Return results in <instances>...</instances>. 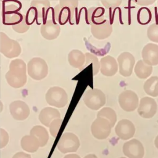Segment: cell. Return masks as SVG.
I'll return each mask as SVG.
<instances>
[{"label": "cell", "instance_id": "obj_31", "mask_svg": "<svg viewBox=\"0 0 158 158\" xmlns=\"http://www.w3.org/2000/svg\"><path fill=\"white\" fill-rule=\"evenodd\" d=\"M12 158H31V156L23 152H19L17 153H16L13 157Z\"/></svg>", "mask_w": 158, "mask_h": 158}, {"label": "cell", "instance_id": "obj_8", "mask_svg": "<svg viewBox=\"0 0 158 158\" xmlns=\"http://www.w3.org/2000/svg\"><path fill=\"white\" fill-rule=\"evenodd\" d=\"M117 64L120 74L123 77H127L132 74L135 59L130 52H123L117 57Z\"/></svg>", "mask_w": 158, "mask_h": 158}, {"label": "cell", "instance_id": "obj_37", "mask_svg": "<svg viewBox=\"0 0 158 158\" xmlns=\"http://www.w3.org/2000/svg\"><path fill=\"white\" fill-rule=\"evenodd\" d=\"M0 105H1V101H0Z\"/></svg>", "mask_w": 158, "mask_h": 158}, {"label": "cell", "instance_id": "obj_24", "mask_svg": "<svg viewBox=\"0 0 158 158\" xmlns=\"http://www.w3.org/2000/svg\"><path fill=\"white\" fill-rule=\"evenodd\" d=\"M136 19L140 25H144L148 24L152 19V13L149 9L146 7L139 8L137 12Z\"/></svg>", "mask_w": 158, "mask_h": 158}, {"label": "cell", "instance_id": "obj_32", "mask_svg": "<svg viewBox=\"0 0 158 158\" xmlns=\"http://www.w3.org/2000/svg\"><path fill=\"white\" fill-rule=\"evenodd\" d=\"M155 2V0H138L136 2L138 5H143V6H148L151 4Z\"/></svg>", "mask_w": 158, "mask_h": 158}, {"label": "cell", "instance_id": "obj_29", "mask_svg": "<svg viewBox=\"0 0 158 158\" xmlns=\"http://www.w3.org/2000/svg\"><path fill=\"white\" fill-rule=\"evenodd\" d=\"M9 141L7 133L2 128L0 129V149L6 146Z\"/></svg>", "mask_w": 158, "mask_h": 158}, {"label": "cell", "instance_id": "obj_22", "mask_svg": "<svg viewBox=\"0 0 158 158\" xmlns=\"http://www.w3.org/2000/svg\"><path fill=\"white\" fill-rule=\"evenodd\" d=\"M30 135L35 136L38 139L40 147L44 146L49 139V135L46 129L40 125L33 127L30 131Z\"/></svg>", "mask_w": 158, "mask_h": 158}, {"label": "cell", "instance_id": "obj_36", "mask_svg": "<svg viewBox=\"0 0 158 158\" xmlns=\"http://www.w3.org/2000/svg\"><path fill=\"white\" fill-rule=\"evenodd\" d=\"M120 158H126V157H120Z\"/></svg>", "mask_w": 158, "mask_h": 158}, {"label": "cell", "instance_id": "obj_35", "mask_svg": "<svg viewBox=\"0 0 158 158\" xmlns=\"http://www.w3.org/2000/svg\"><path fill=\"white\" fill-rule=\"evenodd\" d=\"M154 144H155L156 147L158 149V135L156 136V138L154 140Z\"/></svg>", "mask_w": 158, "mask_h": 158}, {"label": "cell", "instance_id": "obj_16", "mask_svg": "<svg viewBox=\"0 0 158 158\" xmlns=\"http://www.w3.org/2000/svg\"><path fill=\"white\" fill-rule=\"evenodd\" d=\"M101 73L106 77H112L118 71V67L115 59L107 55L102 57L99 61Z\"/></svg>", "mask_w": 158, "mask_h": 158}, {"label": "cell", "instance_id": "obj_33", "mask_svg": "<svg viewBox=\"0 0 158 158\" xmlns=\"http://www.w3.org/2000/svg\"><path fill=\"white\" fill-rule=\"evenodd\" d=\"M64 158H80V157L76 154H70L65 156Z\"/></svg>", "mask_w": 158, "mask_h": 158}, {"label": "cell", "instance_id": "obj_6", "mask_svg": "<svg viewBox=\"0 0 158 158\" xmlns=\"http://www.w3.org/2000/svg\"><path fill=\"white\" fill-rule=\"evenodd\" d=\"M83 39L86 49L95 56H104L109 52L111 48V44L109 41H102L90 37L88 38L84 37Z\"/></svg>", "mask_w": 158, "mask_h": 158}, {"label": "cell", "instance_id": "obj_21", "mask_svg": "<svg viewBox=\"0 0 158 158\" xmlns=\"http://www.w3.org/2000/svg\"><path fill=\"white\" fill-rule=\"evenodd\" d=\"M134 72L139 78L145 79L151 75L152 66L147 64L143 60H139L136 64Z\"/></svg>", "mask_w": 158, "mask_h": 158}, {"label": "cell", "instance_id": "obj_5", "mask_svg": "<svg viewBox=\"0 0 158 158\" xmlns=\"http://www.w3.org/2000/svg\"><path fill=\"white\" fill-rule=\"evenodd\" d=\"M110 123L106 118L97 117L92 123L91 131L93 136L98 139L107 138L111 131Z\"/></svg>", "mask_w": 158, "mask_h": 158}, {"label": "cell", "instance_id": "obj_38", "mask_svg": "<svg viewBox=\"0 0 158 158\" xmlns=\"http://www.w3.org/2000/svg\"><path fill=\"white\" fill-rule=\"evenodd\" d=\"M157 4H158V1H157Z\"/></svg>", "mask_w": 158, "mask_h": 158}, {"label": "cell", "instance_id": "obj_25", "mask_svg": "<svg viewBox=\"0 0 158 158\" xmlns=\"http://www.w3.org/2000/svg\"><path fill=\"white\" fill-rule=\"evenodd\" d=\"M97 117H102L107 119L111 125L112 128L115 125L117 121V115L114 109L110 107H104L101 109L97 114Z\"/></svg>", "mask_w": 158, "mask_h": 158}, {"label": "cell", "instance_id": "obj_15", "mask_svg": "<svg viewBox=\"0 0 158 158\" xmlns=\"http://www.w3.org/2000/svg\"><path fill=\"white\" fill-rule=\"evenodd\" d=\"M143 60L147 64L154 66L158 64V45L154 43H148L142 49Z\"/></svg>", "mask_w": 158, "mask_h": 158}, {"label": "cell", "instance_id": "obj_11", "mask_svg": "<svg viewBox=\"0 0 158 158\" xmlns=\"http://www.w3.org/2000/svg\"><path fill=\"white\" fill-rule=\"evenodd\" d=\"M123 152L128 158H143L144 149L143 144L138 139H132L123 144Z\"/></svg>", "mask_w": 158, "mask_h": 158}, {"label": "cell", "instance_id": "obj_28", "mask_svg": "<svg viewBox=\"0 0 158 158\" xmlns=\"http://www.w3.org/2000/svg\"><path fill=\"white\" fill-rule=\"evenodd\" d=\"M62 120L59 118H56L52 120L51 123L49 124V131L51 135L53 137H56L59 132V130L60 129V127L62 125Z\"/></svg>", "mask_w": 158, "mask_h": 158}, {"label": "cell", "instance_id": "obj_7", "mask_svg": "<svg viewBox=\"0 0 158 158\" xmlns=\"http://www.w3.org/2000/svg\"><path fill=\"white\" fill-rule=\"evenodd\" d=\"M120 107L126 112H132L138 106L139 99L137 94L131 90H125L118 96Z\"/></svg>", "mask_w": 158, "mask_h": 158}, {"label": "cell", "instance_id": "obj_20", "mask_svg": "<svg viewBox=\"0 0 158 158\" xmlns=\"http://www.w3.org/2000/svg\"><path fill=\"white\" fill-rule=\"evenodd\" d=\"M20 144L22 149L29 152H35L40 147L38 139L31 135L24 136L21 139Z\"/></svg>", "mask_w": 158, "mask_h": 158}, {"label": "cell", "instance_id": "obj_1", "mask_svg": "<svg viewBox=\"0 0 158 158\" xmlns=\"http://www.w3.org/2000/svg\"><path fill=\"white\" fill-rule=\"evenodd\" d=\"M8 84L15 88L23 86L27 82L25 65L20 60L13 61L6 75Z\"/></svg>", "mask_w": 158, "mask_h": 158}, {"label": "cell", "instance_id": "obj_27", "mask_svg": "<svg viewBox=\"0 0 158 158\" xmlns=\"http://www.w3.org/2000/svg\"><path fill=\"white\" fill-rule=\"evenodd\" d=\"M147 36L152 42L158 43V23H154L147 30Z\"/></svg>", "mask_w": 158, "mask_h": 158}, {"label": "cell", "instance_id": "obj_10", "mask_svg": "<svg viewBox=\"0 0 158 158\" xmlns=\"http://www.w3.org/2000/svg\"><path fill=\"white\" fill-rule=\"evenodd\" d=\"M157 106L156 101L150 97H144L141 99L138 106V113L143 118H151L157 112Z\"/></svg>", "mask_w": 158, "mask_h": 158}, {"label": "cell", "instance_id": "obj_30", "mask_svg": "<svg viewBox=\"0 0 158 158\" xmlns=\"http://www.w3.org/2000/svg\"><path fill=\"white\" fill-rule=\"evenodd\" d=\"M101 2L107 9H109L110 7L115 8L116 7H118L122 3V0H116L115 1H107L106 0H101Z\"/></svg>", "mask_w": 158, "mask_h": 158}, {"label": "cell", "instance_id": "obj_34", "mask_svg": "<svg viewBox=\"0 0 158 158\" xmlns=\"http://www.w3.org/2000/svg\"><path fill=\"white\" fill-rule=\"evenodd\" d=\"M83 158H98V157L93 154H88L86 156H85Z\"/></svg>", "mask_w": 158, "mask_h": 158}, {"label": "cell", "instance_id": "obj_12", "mask_svg": "<svg viewBox=\"0 0 158 158\" xmlns=\"http://www.w3.org/2000/svg\"><path fill=\"white\" fill-rule=\"evenodd\" d=\"M115 132L117 136L123 140H128L132 138L135 133L134 124L128 119H122L118 122Z\"/></svg>", "mask_w": 158, "mask_h": 158}, {"label": "cell", "instance_id": "obj_4", "mask_svg": "<svg viewBox=\"0 0 158 158\" xmlns=\"http://www.w3.org/2000/svg\"><path fill=\"white\" fill-rule=\"evenodd\" d=\"M80 144V141L77 136L72 133H65L58 141L57 149L64 154L73 152L78 150Z\"/></svg>", "mask_w": 158, "mask_h": 158}, {"label": "cell", "instance_id": "obj_26", "mask_svg": "<svg viewBox=\"0 0 158 158\" xmlns=\"http://www.w3.org/2000/svg\"><path fill=\"white\" fill-rule=\"evenodd\" d=\"M85 62L82 67V70H83L86 66H88L91 62L93 63V75H96L98 73L99 70L100 69V63L96 56L92 53L86 52L85 54Z\"/></svg>", "mask_w": 158, "mask_h": 158}, {"label": "cell", "instance_id": "obj_13", "mask_svg": "<svg viewBox=\"0 0 158 158\" xmlns=\"http://www.w3.org/2000/svg\"><path fill=\"white\" fill-rule=\"evenodd\" d=\"M85 22L88 25H100L105 23L107 19H104L105 9L102 7H92L87 9L85 7Z\"/></svg>", "mask_w": 158, "mask_h": 158}, {"label": "cell", "instance_id": "obj_2", "mask_svg": "<svg viewBox=\"0 0 158 158\" xmlns=\"http://www.w3.org/2000/svg\"><path fill=\"white\" fill-rule=\"evenodd\" d=\"M85 104L92 110H98L104 106L106 98L104 93L99 89H89L87 90L83 98Z\"/></svg>", "mask_w": 158, "mask_h": 158}, {"label": "cell", "instance_id": "obj_9", "mask_svg": "<svg viewBox=\"0 0 158 158\" xmlns=\"http://www.w3.org/2000/svg\"><path fill=\"white\" fill-rule=\"evenodd\" d=\"M28 73L30 77L34 80H42L48 74V66L43 60L33 59L28 63Z\"/></svg>", "mask_w": 158, "mask_h": 158}, {"label": "cell", "instance_id": "obj_18", "mask_svg": "<svg viewBox=\"0 0 158 158\" xmlns=\"http://www.w3.org/2000/svg\"><path fill=\"white\" fill-rule=\"evenodd\" d=\"M60 117V114L58 110L48 107H45L41 111L39 115V120L41 123L46 126L49 127L51 122L56 118H59Z\"/></svg>", "mask_w": 158, "mask_h": 158}, {"label": "cell", "instance_id": "obj_19", "mask_svg": "<svg viewBox=\"0 0 158 158\" xmlns=\"http://www.w3.org/2000/svg\"><path fill=\"white\" fill-rule=\"evenodd\" d=\"M68 60L72 67L78 68L81 71L85 62V55L81 51L74 49L69 53Z\"/></svg>", "mask_w": 158, "mask_h": 158}, {"label": "cell", "instance_id": "obj_17", "mask_svg": "<svg viewBox=\"0 0 158 158\" xmlns=\"http://www.w3.org/2000/svg\"><path fill=\"white\" fill-rule=\"evenodd\" d=\"M91 32L95 39L102 40L108 38L112 32V26L109 20L102 24L94 25L91 24Z\"/></svg>", "mask_w": 158, "mask_h": 158}, {"label": "cell", "instance_id": "obj_3", "mask_svg": "<svg viewBox=\"0 0 158 158\" xmlns=\"http://www.w3.org/2000/svg\"><path fill=\"white\" fill-rule=\"evenodd\" d=\"M46 100L50 106L62 108L67 105L68 96L63 88L59 86H54L49 88L47 91Z\"/></svg>", "mask_w": 158, "mask_h": 158}, {"label": "cell", "instance_id": "obj_14", "mask_svg": "<svg viewBox=\"0 0 158 158\" xmlns=\"http://www.w3.org/2000/svg\"><path fill=\"white\" fill-rule=\"evenodd\" d=\"M9 110L12 117L17 120H24L30 114L28 105L22 101H13L9 105Z\"/></svg>", "mask_w": 158, "mask_h": 158}, {"label": "cell", "instance_id": "obj_23", "mask_svg": "<svg viewBox=\"0 0 158 158\" xmlns=\"http://www.w3.org/2000/svg\"><path fill=\"white\" fill-rule=\"evenodd\" d=\"M143 87L145 93L149 96H158V77H151L144 82Z\"/></svg>", "mask_w": 158, "mask_h": 158}]
</instances>
